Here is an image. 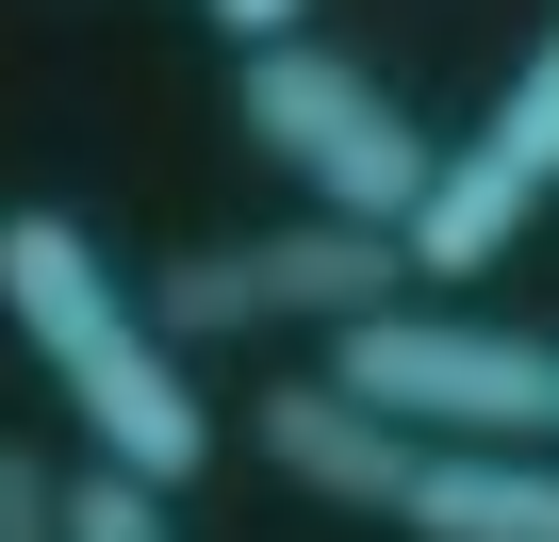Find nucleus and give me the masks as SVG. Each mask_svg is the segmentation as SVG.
<instances>
[{
	"label": "nucleus",
	"instance_id": "nucleus-11",
	"mask_svg": "<svg viewBox=\"0 0 559 542\" xmlns=\"http://www.w3.org/2000/svg\"><path fill=\"white\" fill-rule=\"evenodd\" d=\"M543 444H559V411H543Z\"/></svg>",
	"mask_w": 559,
	"mask_h": 542
},
{
	"label": "nucleus",
	"instance_id": "nucleus-4",
	"mask_svg": "<svg viewBox=\"0 0 559 542\" xmlns=\"http://www.w3.org/2000/svg\"><path fill=\"white\" fill-rule=\"evenodd\" d=\"M330 378H346V395H379V411H395V427H428V444H543V411H559V346H543V329L428 313V297H395V313L330 329Z\"/></svg>",
	"mask_w": 559,
	"mask_h": 542
},
{
	"label": "nucleus",
	"instance_id": "nucleus-6",
	"mask_svg": "<svg viewBox=\"0 0 559 542\" xmlns=\"http://www.w3.org/2000/svg\"><path fill=\"white\" fill-rule=\"evenodd\" d=\"M247 444H263L280 493H313V509H346V526H395L412 477H428V427H395V411L346 395L330 362H313V378H280V395H247Z\"/></svg>",
	"mask_w": 559,
	"mask_h": 542
},
{
	"label": "nucleus",
	"instance_id": "nucleus-10",
	"mask_svg": "<svg viewBox=\"0 0 559 542\" xmlns=\"http://www.w3.org/2000/svg\"><path fill=\"white\" fill-rule=\"evenodd\" d=\"M198 17H214L230 50H263V34H313V0H198Z\"/></svg>",
	"mask_w": 559,
	"mask_h": 542
},
{
	"label": "nucleus",
	"instance_id": "nucleus-2",
	"mask_svg": "<svg viewBox=\"0 0 559 542\" xmlns=\"http://www.w3.org/2000/svg\"><path fill=\"white\" fill-rule=\"evenodd\" d=\"M230 116H247V148L297 181L313 214H362V230H412L428 181H444V148L412 132V99H395L362 50H330V34H263V50H230Z\"/></svg>",
	"mask_w": 559,
	"mask_h": 542
},
{
	"label": "nucleus",
	"instance_id": "nucleus-5",
	"mask_svg": "<svg viewBox=\"0 0 559 542\" xmlns=\"http://www.w3.org/2000/svg\"><path fill=\"white\" fill-rule=\"evenodd\" d=\"M543 197H559V34H543V50L510 67V99L444 148V181H428V214H412V280H477V263H510Z\"/></svg>",
	"mask_w": 559,
	"mask_h": 542
},
{
	"label": "nucleus",
	"instance_id": "nucleus-7",
	"mask_svg": "<svg viewBox=\"0 0 559 542\" xmlns=\"http://www.w3.org/2000/svg\"><path fill=\"white\" fill-rule=\"evenodd\" d=\"M395 542H559V444H428Z\"/></svg>",
	"mask_w": 559,
	"mask_h": 542
},
{
	"label": "nucleus",
	"instance_id": "nucleus-1",
	"mask_svg": "<svg viewBox=\"0 0 559 542\" xmlns=\"http://www.w3.org/2000/svg\"><path fill=\"white\" fill-rule=\"evenodd\" d=\"M0 329H17L34 378L67 395L83 460H132V477H165V493L214 477V395H198V362L148 329V280L99 263L83 214H50V197L0 214Z\"/></svg>",
	"mask_w": 559,
	"mask_h": 542
},
{
	"label": "nucleus",
	"instance_id": "nucleus-9",
	"mask_svg": "<svg viewBox=\"0 0 559 542\" xmlns=\"http://www.w3.org/2000/svg\"><path fill=\"white\" fill-rule=\"evenodd\" d=\"M0 542H67V477L34 427H0Z\"/></svg>",
	"mask_w": 559,
	"mask_h": 542
},
{
	"label": "nucleus",
	"instance_id": "nucleus-8",
	"mask_svg": "<svg viewBox=\"0 0 559 542\" xmlns=\"http://www.w3.org/2000/svg\"><path fill=\"white\" fill-rule=\"evenodd\" d=\"M67 542H181V493L132 477V460H83L67 477Z\"/></svg>",
	"mask_w": 559,
	"mask_h": 542
},
{
	"label": "nucleus",
	"instance_id": "nucleus-3",
	"mask_svg": "<svg viewBox=\"0 0 559 542\" xmlns=\"http://www.w3.org/2000/svg\"><path fill=\"white\" fill-rule=\"evenodd\" d=\"M412 297V230H362V214H280V230H214L181 263H148V329L198 362V346H263V329H362Z\"/></svg>",
	"mask_w": 559,
	"mask_h": 542
}]
</instances>
